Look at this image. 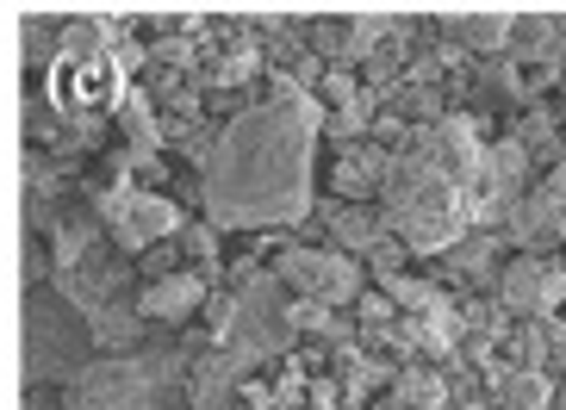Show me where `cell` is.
Instances as JSON below:
<instances>
[{"label":"cell","mask_w":566,"mask_h":410,"mask_svg":"<svg viewBox=\"0 0 566 410\" xmlns=\"http://www.w3.org/2000/svg\"><path fill=\"white\" fill-rule=\"evenodd\" d=\"M355 262H361V274H374V286H386L392 274H405V267H411V255H405L399 236H380V243H367Z\"/></svg>","instance_id":"obj_18"},{"label":"cell","mask_w":566,"mask_h":410,"mask_svg":"<svg viewBox=\"0 0 566 410\" xmlns=\"http://www.w3.org/2000/svg\"><path fill=\"white\" fill-rule=\"evenodd\" d=\"M554 374H535V367H511V361H492L480 367V392L492 410H548L554 404Z\"/></svg>","instance_id":"obj_13"},{"label":"cell","mask_w":566,"mask_h":410,"mask_svg":"<svg viewBox=\"0 0 566 410\" xmlns=\"http://www.w3.org/2000/svg\"><path fill=\"white\" fill-rule=\"evenodd\" d=\"M504 63L566 75V13H516L511 19V44H504Z\"/></svg>","instance_id":"obj_10"},{"label":"cell","mask_w":566,"mask_h":410,"mask_svg":"<svg viewBox=\"0 0 566 410\" xmlns=\"http://www.w3.org/2000/svg\"><path fill=\"white\" fill-rule=\"evenodd\" d=\"M312 218H317L324 230H331V249H343V255H361L367 243H380V236H386L380 206H349V199H324V206H312Z\"/></svg>","instance_id":"obj_14"},{"label":"cell","mask_w":566,"mask_h":410,"mask_svg":"<svg viewBox=\"0 0 566 410\" xmlns=\"http://www.w3.org/2000/svg\"><path fill=\"white\" fill-rule=\"evenodd\" d=\"M560 324H566V305H560Z\"/></svg>","instance_id":"obj_22"},{"label":"cell","mask_w":566,"mask_h":410,"mask_svg":"<svg viewBox=\"0 0 566 410\" xmlns=\"http://www.w3.org/2000/svg\"><path fill=\"white\" fill-rule=\"evenodd\" d=\"M374 206L386 218V236L405 243V255H442L467 236V199L430 156V132H411V144L392 149Z\"/></svg>","instance_id":"obj_2"},{"label":"cell","mask_w":566,"mask_h":410,"mask_svg":"<svg viewBox=\"0 0 566 410\" xmlns=\"http://www.w3.org/2000/svg\"><path fill=\"white\" fill-rule=\"evenodd\" d=\"M386 162H392V149H380V144H343L336 149V162H331V193L324 199H349V206H374L380 199V181H386Z\"/></svg>","instance_id":"obj_12"},{"label":"cell","mask_w":566,"mask_h":410,"mask_svg":"<svg viewBox=\"0 0 566 410\" xmlns=\"http://www.w3.org/2000/svg\"><path fill=\"white\" fill-rule=\"evenodd\" d=\"M206 298H212V280L193 274V267H175V274H156L150 286L137 293V317H144V324L181 329L206 312Z\"/></svg>","instance_id":"obj_9"},{"label":"cell","mask_w":566,"mask_h":410,"mask_svg":"<svg viewBox=\"0 0 566 410\" xmlns=\"http://www.w3.org/2000/svg\"><path fill=\"white\" fill-rule=\"evenodd\" d=\"M485 410H492V404H485Z\"/></svg>","instance_id":"obj_23"},{"label":"cell","mask_w":566,"mask_h":410,"mask_svg":"<svg viewBox=\"0 0 566 410\" xmlns=\"http://www.w3.org/2000/svg\"><path fill=\"white\" fill-rule=\"evenodd\" d=\"M499 361L511 367H535V374H566V324L560 317H523L504 329Z\"/></svg>","instance_id":"obj_11"},{"label":"cell","mask_w":566,"mask_h":410,"mask_svg":"<svg viewBox=\"0 0 566 410\" xmlns=\"http://www.w3.org/2000/svg\"><path fill=\"white\" fill-rule=\"evenodd\" d=\"M94 336H101L106 348L137 343V336H144V317H137V305H106V312H101V324H94Z\"/></svg>","instance_id":"obj_19"},{"label":"cell","mask_w":566,"mask_h":410,"mask_svg":"<svg viewBox=\"0 0 566 410\" xmlns=\"http://www.w3.org/2000/svg\"><path fill=\"white\" fill-rule=\"evenodd\" d=\"M511 19L516 7H454V13H436V38L454 50V56H504L511 44Z\"/></svg>","instance_id":"obj_8"},{"label":"cell","mask_w":566,"mask_h":410,"mask_svg":"<svg viewBox=\"0 0 566 410\" xmlns=\"http://www.w3.org/2000/svg\"><path fill=\"white\" fill-rule=\"evenodd\" d=\"M237 280L231 286H212L206 298V329H212V348H224L243 374L268 361H286L300 348V329H293V293L268 274L262 262H231Z\"/></svg>","instance_id":"obj_3"},{"label":"cell","mask_w":566,"mask_h":410,"mask_svg":"<svg viewBox=\"0 0 566 410\" xmlns=\"http://www.w3.org/2000/svg\"><path fill=\"white\" fill-rule=\"evenodd\" d=\"M317 132L324 106L293 75L268 69V99L231 113L200 162L206 224L224 230H300L317 206Z\"/></svg>","instance_id":"obj_1"},{"label":"cell","mask_w":566,"mask_h":410,"mask_svg":"<svg viewBox=\"0 0 566 410\" xmlns=\"http://www.w3.org/2000/svg\"><path fill=\"white\" fill-rule=\"evenodd\" d=\"M312 99L324 106V113H343V106H355V99H361V75H355V69H336V63H324V75H317Z\"/></svg>","instance_id":"obj_17"},{"label":"cell","mask_w":566,"mask_h":410,"mask_svg":"<svg viewBox=\"0 0 566 410\" xmlns=\"http://www.w3.org/2000/svg\"><path fill=\"white\" fill-rule=\"evenodd\" d=\"M305 410H349L343 379H336V374H312V379H305Z\"/></svg>","instance_id":"obj_20"},{"label":"cell","mask_w":566,"mask_h":410,"mask_svg":"<svg viewBox=\"0 0 566 410\" xmlns=\"http://www.w3.org/2000/svg\"><path fill=\"white\" fill-rule=\"evenodd\" d=\"M268 274L281 280L293 298H305V305H324V312H343V305H355L367 286L361 262L355 255H343V249L331 243H286L281 255H274V267Z\"/></svg>","instance_id":"obj_4"},{"label":"cell","mask_w":566,"mask_h":410,"mask_svg":"<svg viewBox=\"0 0 566 410\" xmlns=\"http://www.w3.org/2000/svg\"><path fill=\"white\" fill-rule=\"evenodd\" d=\"M492 305H499L511 324H523V317H560L566 280L548 255H504L499 280H492Z\"/></svg>","instance_id":"obj_6"},{"label":"cell","mask_w":566,"mask_h":410,"mask_svg":"<svg viewBox=\"0 0 566 410\" xmlns=\"http://www.w3.org/2000/svg\"><path fill=\"white\" fill-rule=\"evenodd\" d=\"M504 255H511V243H504L499 230H467L454 249H442L436 255V286H449V293H492V280H499Z\"/></svg>","instance_id":"obj_7"},{"label":"cell","mask_w":566,"mask_h":410,"mask_svg":"<svg viewBox=\"0 0 566 410\" xmlns=\"http://www.w3.org/2000/svg\"><path fill=\"white\" fill-rule=\"evenodd\" d=\"M101 218H106V230H113V243L125 249V255H144V249L168 243V236L187 224L175 199L150 193V187H132V181H118L113 193L101 199Z\"/></svg>","instance_id":"obj_5"},{"label":"cell","mask_w":566,"mask_h":410,"mask_svg":"<svg viewBox=\"0 0 566 410\" xmlns=\"http://www.w3.org/2000/svg\"><path fill=\"white\" fill-rule=\"evenodd\" d=\"M548 410H566V386H554V404Z\"/></svg>","instance_id":"obj_21"},{"label":"cell","mask_w":566,"mask_h":410,"mask_svg":"<svg viewBox=\"0 0 566 410\" xmlns=\"http://www.w3.org/2000/svg\"><path fill=\"white\" fill-rule=\"evenodd\" d=\"M380 410H449V386L430 361H405L380 392Z\"/></svg>","instance_id":"obj_15"},{"label":"cell","mask_w":566,"mask_h":410,"mask_svg":"<svg viewBox=\"0 0 566 410\" xmlns=\"http://www.w3.org/2000/svg\"><path fill=\"white\" fill-rule=\"evenodd\" d=\"M392 32H399V13H386V7H374V13H349L343 19V56H336V69H361Z\"/></svg>","instance_id":"obj_16"}]
</instances>
